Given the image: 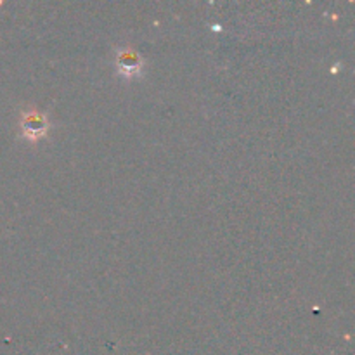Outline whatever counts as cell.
<instances>
[{
	"label": "cell",
	"mask_w": 355,
	"mask_h": 355,
	"mask_svg": "<svg viewBox=\"0 0 355 355\" xmlns=\"http://www.w3.org/2000/svg\"><path fill=\"white\" fill-rule=\"evenodd\" d=\"M49 128H51V125H49V120L45 114L38 113V111H28V113L23 114L21 132L30 141H38V139L45 137Z\"/></svg>",
	"instance_id": "obj_1"
},
{
	"label": "cell",
	"mask_w": 355,
	"mask_h": 355,
	"mask_svg": "<svg viewBox=\"0 0 355 355\" xmlns=\"http://www.w3.org/2000/svg\"><path fill=\"white\" fill-rule=\"evenodd\" d=\"M142 66H144V61H142V58L135 51H132V49H121V51H118L116 68L121 76H125V78L139 76L142 71Z\"/></svg>",
	"instance_id": "obj_2"
}]
</instances>
